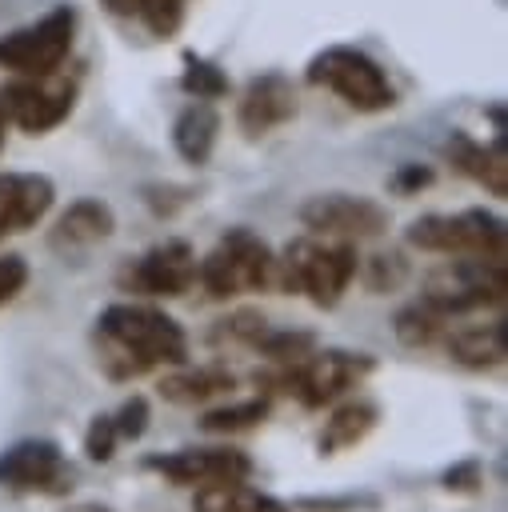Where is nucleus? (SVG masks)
Segmentation results:
<instances>
[{
  "label": "nucleus",
  "mask_w": 508,
  "mask_h": 512,
  "mask_svg": "<svg viewBox=\"0 0 508 512\" xmlns=\"http://www.w3.org/2000/svg\"><path fill=\"white\" fill-rule=\"evenodd\" d=\"M96 368L112 384H128L164 364H188V332L152 304H108L92 324Z\"/></svg>",
  "instance_id": "f257e3e1"
},
{
  "label": "nucleus",
  "mask_w": 508,
  "mask_h": 512,
  "mask_svg": "<svg viewBox=\"0 0 508 512\" xmlns=\"http://www.w3.org/2000/svg\"><path fill=\"white\" fill-rule=\"evenodd\" d=\"M376 372V356L368 352H344V348H324V352H308L292 364H272L264 372H256V384L264 392H284L296 396L300 408L320 412L328 404H336L344 392L360 388L368 376Z\"/></svg>",
  "instance_id": "f03ea898"
},
{
  "label": "nucleus",
  "mask_w": 508,
  "mask_h": 512,
  "mask_svg": "<svg viewBox=\"0 0 508 512\" xmlns=\"http://www.w3.org/2000/svg\"><path fill=\"white\" fill-rule=\"evenodd\" d=\"M356 264H360V256H356L352 240H332V244L292 240L284 248V256L276 260L272 288H280V292H304L316 308L328 312L348 292V284L356 276Z\"/></svg>",
  "instance_id": "7ed1b4c3"
},
{
  "label": "nucleus",
  "mask_w": 508,
  "mask_h": 512,
  "mask_svg": "<svg viewBox=\"0 0 508 512\" xmlns=\"http://www.w3.org/2000/svg\"><path fill=\"white\" fill-rule=\"evenodd\" d=\"M196 280L212 300L264 292L276 280V252L252 228H228L216 240V248L204 260H196Z\"/></svg>",
  "instance_id": "20e7f679"
},
{
  "label": "nucleus",
  "mask_w": 508,
  "mask_h": 512,
  "mask_svg": "<svg viewBox=\"0 0 508 512\" xmlns=\"http://www.w3.org/2000/svg\"><path fill=\"white\" fill-rule=\"evenodd\" d=\"M408 248L436 252V256H484V260H508V236L504 220L484 208H464L456 216L428 212L416 216L404 228Z\"/></svg>",
  "instance_id": "39448f33"
},
{
  "label": "nucleus",
  "mask_w": 508,
  "mask_h": 512,
  "mask_svg": "<svg viewBox=\"0 0 508 512\" xmlns=\"http://www.w3.org/2000/svg\"><path fill=\"white\" fill-rule=\"evenodd\" d=\"M420 300L440 312L444 320L484 312V308H504L508 300V264L504 260H484V256H456L448 268L432 272Z\"/></svg>",
  "instance_id": "423d86ee"
},
{
  "label": "nucleus",
  "mask_w": 508,
  "mask_h": 512,
  "mask_svg": "<svg viewBox=\"0 0 508 512\" xmlns=\"http://www.w3.org/2000/svg\"><path fill=\"white\" fill-rule=\"evenodd\" d=\"M308 84L336 92L356 112H384L396 104V92H392L384 68L368 52L344 48V44L324 48L308 60Z\"/></svg>",
  "instance_id": "0eeeda50"
},
{
  "label": "nucleus",
  "mask_w": 508,
  "mask_h": 512,
  "mask_svg": "<svg viewBox=\"0 0 508 512\" xmlns=\"http://www.w3.org/2000/svg\"><path fill=\"white\" fill-rule=\"evenodd\" d=\"M72 36H76V12L56 8V12L40 16L36 24H24L8 36H0V68H8L16 76H48L68 60Z\"/></svg>",
  "instance_id": "6e6552de"
},
{
  "label": "nucleus",
  "mask_w": 508,
  "mask_h": 512,
  "mask_svg": "<svg viewBox=\"0 0 508 512\" xmlns=\"http://www.w3.org/2000/svg\"><path fill=\"white\" fill-rule=\"evenodd\" d=\"M0 488L36 492V496H68L76 488V468L68 464L56 440L28 436L0 452Z\"/></svg>",
  "instance_id": "1a4fd4ad"
},
{
  "label": "nucleus",
  "mask_w": 508,
  "mask_h": 512,
  "mask_svg": "<svg viewBox=\"0 0 508 512\" xmlns=\"http://www.w3.org/2000/svg\"><path fill=\"white\" fill-rule=\"evenodd\" d=\"M0 100H4V112L8 120L28 132V136H44L52 132L56 124H64L76 108V80L48 72V76H20L12 84L0 88Z\"/></svg>",
  "instance_id": "9d476101"
},
{
  "label": "nucleus",
  "mask_w": 508,
  "mask_h": 512,
  "mask_svg": "<svg viewBox=\"0 0 508 512\" xmlns=\"http://www.w3.org/2000/svg\"><path fill=\"white\" fill-rule=\"evenodd\" d=\"M300 224L312 236H332V240H376L388 232V208L376 204L372 196H352V192H320L300 204Z\"/></svg>",
  "instance_id": "9b49d317"
},
{
  "label": "nucleus",
  "mask_w": 508,
  "mask_h": 512,
  "mask_svg": "<svg viewBox=\"0 0 508 512\" xmlns=\"http://www.w3.org/2000/svg\"><path fill=\"white\" fill-rule=\"evenodd\" d=\"M116 284H120V292H132V296L176 300V296H184L196 284V252H192L188 240L152 244L144 256L128 260L116 272Z\"/></svg>",
  "instance_id": "f8f14e48"
},
{
  "label": "nucleus",
  "mask_w": 508,
  "mask_h": 512,
  "mask_svg": "<svg viewBox=\"0 0 508 512\" xmlns=\"http://www.w3.org/2000/svg\"><path fill=\"white\" fill-rule=\"evenodd\" d=\"M140 468L164 476L176 488H196L208 480H248L256 472L252 456L228 444H208V448H176V452H148Z\"/></svg>",
  "instance_id": "ddd939ff"
},
{
  "label": "nucleus",
  "mask_w": 508,
  "mask_h": 512,
  "mask_svg": "<svg viewBox=\"0 0 508 512\" xmlns=\"http://www.w3.org/2000/svg\"><path fill=\"white\" fill-rule=\"evenodd\" d=\"M296 112H300V100H296L292 80L280 76V72H264V76H252L248 88L240 92L236 124L248 140H256V136H268L280 124L296 120Z\"/></svg>",
  "instance_id": "4468645a"
},
{
  "label": "nucleus",
  "mask_w": 508,
  "mask_h": 512,
  "mask_svg": "<svg viewBox=\"0 0 508 512\" xmlns=\"http://www.w3.org/2000/svg\"><path fill=\"white\" fill-rule=\"evenodd\" d=\"M56 200V184L44 172H4L0 176V240L36 228Z\"/></svg>",
  "instance_id": "2eb2a0df"
},
{
  "label": "nucleus",
  "mask_w": 508,
  "mask_h": 512,
  "mask_svg": "<svg viewBox=\"0 0 508 512\" xmlns=\"http://www.w3.org/2000/svg\"><path fill=\"white\" fill-rule=\"evenodd\" d=\"M112 232H116V212H112V204H104V200H96V196H80V200H72V204L56 216V224L48 228V248L60 252V256H72V252H84V248L108 240Z\"/></svg>",
  "instance_id": "dca6fc26"
},
{
  "label": "nucleus",
  "mask_w": 508,
  "mask_h": 512,
  "mask_svg": "<svg viewBox=\"0 0 508 512\" xmlns=\"http://www.w3.org/2000/svg\"><path fill=\"white\" fill-rule=\"evenodd\" d=\"M444 152L456 164V172H464L468 180H476L488 196H496V200L508 196V152H504V136H496L492 144H480L468 132H452V140H448Z\"/></svg>",
  "instance_id": "f3484780"
},
{
  "label": "nucleus",
  "mask_w": 508,
  "mask_h": 512,
  "mask_svg": "<svg viewBox=\"0 0 508 512\" xmlns=\"http://www.w3.org/2000/svg\"><path fill=\"white\" fill-rule=\"evenodd\" d=\"M444 348L448 356L468 368V372H492L504 364V320H492V324H460L444 332Z\"/></svg>",
  "instance_id": "a211bd4d"
},
{
  "label": "nucleus",
  "mask_w": 508,
  "mask_h": 512,
  "mask_svg": "<svg viewBox=\"0 0 508 512\" xmlns=\"http://www.w3.org/2000/svg\"><path fill=\"white\" fill-rule=\"evenodd\" d=\"M232 388H236V372H232L228 364H220V360L200 364V368L172 372V376H164V380L156 384L160 400H168V404H176V408L208 404V400H216V396H224V392H232Z\"/></svg>",
  "instance_id": "6ab92c4d"
},
{
  "label": "nucleus",
  "mask_w": 508,
  "mask_h": 512,
  "mask_svg": "<svg viewBox=\"0 0 508 512\" xmlns=\"http://www.w3.org/2000/svg\"><path fill=\"white\" fill-rule=\"evenodd\" d=\"M192 512H292V504L252 488L248 480H208L196 484Z\"/></svg>",
  "instance_id": "aec40b11"
},
{
  "label": "nucleus",
  "mask_w": 508,
  "mask_h": 512,
  "mask_svg": "<svg viewBox=\"0 0 508 512\" xmlns=\"http://www.w3.org/2000/svg\"><path fill=\"white\" fill-rule=\"evenodd\" d=\"M376 424H380V404L376 400H348L324 420V428L316 436V452L320 456H340V452L356 448L360 440H368V432Z\"/></svg>",
  "instance_id": "412c9836"
},
{
  "label": "nucleus",
  "mask_w": 508,
  "mask_h": 512,
  "mask_svg": "<svg viewBox=\"0 0 508 512\" xmlns=\"http://www.w3.org/2000/svg\"><path fill=\"white\" fill-rule=\"evenodd\" d=\"M216 136H220V116H216L212 100H192L172 124V144H176L180 160H188L196 168L208 164V156L216 148Z\"/></svg>",
  "instance_id": "4be33fe9"
},
{
  "label": "nucleus",
  "mask_w": 508,
  "mask_h": 512,
  "mask_svg": "<svg viewBox=\"0 0 508 512\" xmlns=\"http://www.w3.org/2000/svg\"><path fill=\"white\" fill-rule=\"evenodd\" d=\"M112 16H124V20H140L152 36H172L184 20V0H100Z\"/></svg>",
  "instance_id": "5701e85b"
},
{
  "label": "nucleus",
  "mask_w": 508,
  "mask_h": 512,
  "mask_svg": "<svg viewBox=\"0 0 508 512\" xmlns=\"http://www.w3.org/2000/svg\"><path fill=\"white\" fill-rule=\"evenodd\" d=\"M392 332H396V340H400L404 348H432V344L444 340L448 320H444L440 312H432L424 300H412V304H404V308L392 316Z\"/></svg>",
  "instance_id": "b1692460"
},
{
  "label": "nucleus",
  "mask_w": 508,
  "mask_h": 512,
  "mask_svg": "<svg viewBox=\"0 0 508 512\" xmlns=\"http://www.w3.org/2000/svg\"><path fill=\"white\" fill-rule=\"evenodd\" d=\"M268 412H272V396L260 392V396H252V400H236V404L212 408V412H204L196 424H200V432L232 436V432H248V428H256V424H264Z\"/></svg>",
  "instance_id": "393cba45"
},
{
  "label": "nucleus",
  "mask_w": 508,
  "mask_h": 512,
  "mask_svg": "<svg viewBox=\"0 0 508 512\" xmlns=\"http://www.w3.org/2000/svg\"><path fill=\"white\" fill-rule=\"evenodd\" d=\"M312 348H316V332H308V328H272V324L252 344V352L264 356L268 364H292V360L308 356Z\"/></svg>",
  "instance_id": "a878e982"
},
{
  "label": "nucleus",
  "mask_w": 508,
  "mask_h": 512,
  "mask_svg": "<svg viewBox=\"0 0 508 512\" xmlns=\"http://www.w3.org/2000/svg\"><path fill=\"white\" fill-rule=\"evenodd\" d=\"M356 272H360V280H364L368 292L388 296V292L404 288L412 264L404 260V252H372V256H364V260L356 264Z\"/></svg>",
  "instance_id": "bb28decb"
},
{
  "label": "nucleus",
  "mask_w": 508,
  "mask_h": 512,
  "mask_svg": "<svg viewBox=\"0 0 508 512\" xmlns=\"http://www.w3.org/2000/svg\"><path fill=\"white\" fill-rule=\"evenodd\" d=\"M184 76H180V88L192 96V100H220L228 96V76L212 64V60H200V56H184Z\"/></svg>",
  "instance_id": "cd10ccee"
},
{
  "label": "nucleus",
  "mask_w": 508,
  "mask_h": 512,
  "mask_svg": "<svg viewBox=\"0 0 508 512\" xmlns=\"http://www.w3.org/2000/svg\"><path fill=\"white\" fill-rule=\"evenodd\" d=\"M264 328H268V316H264V312H256V308H236L232 316L216 320V328L208 332V340H212V344H244V348H252Z\"/></svg>",
  "instance_id": "c85d7f7f"
},
{
  "label": "nucleus",
  "mask_w": 508,
  "mask_h": 512,
  "mask_svg": "<svg viewBox=\"0 0 508 512\" xmlns=\"http://www.w3.org/2000/svg\"><path fill=\"white\" fill-rule=\"evenodd\" d=\"M384 500L376 492H328V496H296L292 512H380Z\"/></svg>",
  "instance_id": "c756f323"
},
{
  "label": "nucleus",
  "mask_w": 508,
  "mask_h": 512,
  "mask_svg": "<svg viewBox=\"0 0 508 512\" xmlns=\"http://www.w3.org/2000/svg\"><path fill=\"white\" fill-rule=\"evenodd\" d=\"M148 420H152V404H148V396H144V392L124 396V404L112 412L116 436H120V440H132V444H136V440L148 432Z\"/></svg>",
  "instance_id": "7c9ffc66"
},
{
  "label": "nucleus",
  "mask_w": 508,
  "mask_h": 512,
  "mask_svg": "<svg viewBox=\"0 0 508 512\" xmlns=\"http://www.w3.org/2000/svg\"><path fill=\"white\" fill-rule=\"evenodd\" d=\"M116 444H120V436H116L112 412H96V416L88 420V428H84V456H88L92 464H108V460L116 456Z\"/></svg>",
  "instance_id": "2f4dec72"
},
{
  "label": "nucleus",
  "mask_w": 508,
  "mask_h": 512,
  "mask_svg": "<svg viewBox=\"0 0 508 512\" xmlns=\"http://www.w3.org/2000/svg\"><path fill=\"white\" fill-rule=\"evenodd\" d=\"M440 488L444 492H456V496H476L484 492V460L480 456H464L456 464H448L440 472Z\"/></svg>",
  "instance_id": "473e14b6"
},
{
  "label": "nucleus",
  "mask_w": 508,
  "mask_h": 512,
  "mask_svg": "<svg viewBox=\"0 0 508 512\" xmlns=\"http://www.w3.org/2000/svg\"><path fill=\"white\" fill-rule=\"evenodd\" d=\"M24 284H28V260L24 256H0V308L8 304V300H16L20 292H24Z\"/></svg>",
  "instance_id": "72a5a7b5"
},
{
  "label": "nucleus",
  "mask_w": 508,
  "mask_h": 512,
  "mask_svg": "<svg viewBox=\"0 0 508 512\" xmlns=\"http://www.w3.org/2000/svg\"><path fill=\"white\" fill-rule=\"evenodd\" d=\"M436 180V172L428 168V164H400L396 172H392V180H388V188L396 192V196H416L420 188H428Z\"/></svg>",
  "instance_id": "f704fd0d"
},
{
  "label": "nucleus",
  "mask_w": 508,
  "mask_h": 512,
  "mask_svg": "<svg viewBox=\"0 0 508 512\" xmlns=\"http://www.w3.org/2000/svg\"><path fill=\"white\" fill-rule=\"evenodd\" d=\"M64 512H112V508H104V504H72Z\"/></svg>",
  "instance_id": "c9c22d12"
},
{
  "label": "nucleus",
  "mask_w": 508,
  "mask_h": 512,
  "mask_svg": "<svg viewBox=\"0 0 508 512\" xmlns=\"http://www.w3.org/2000/svg\"><path fill=\"white\" fill-rule=\"evenodd\" d=\"M4 136H8V112H4V100H0V152H4Z\"/></svg>",
  "instance_id": "e433bc0d"
}]
</instances>
